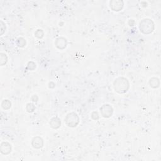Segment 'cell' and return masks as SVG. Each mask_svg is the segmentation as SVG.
Masks as SVG:
<instances>
[{
  "label": "cell",
  "mask_w": 161,
  "mask_h": 161,
  "mask_svg": "<svg viewBox=\"0 0 161 161\" xmlns=\"http://www.w3.org/2000/svg\"><path fill=\"white\" fill-rule=\"evenodd\" d=\"M113 87L116 92L120 94H123L127 92L129 89L130 84L127 79L120 77L116 79L113 83Z\"/></svg>",
  "instance_id": "1"
},
{
  "label": "cell",
  "mask_w": 161,
  "mask_h": 161,
  "mask_svg": "<svg viewBox=\"0 0 161 161\" xmlns=\"http://www.w3.org/2000/svg\"><path fill=\"white\" fill-rule=\"evenodd\" d=\"M154 23L152 20L149 18L142 20L140 23L139 28L140 30L143 34H150L154 30Z\"/></svg>",
  "instance_id": "2"
},
{
  "label": "cell",
  "mask_w": 161,
  "mask_h": 161,
  "mask_svg": "<svg viewBox=\"0 0 161 161\" xmlns=\"http://www.w3.org/2000/svg\"><path fill=\"white\" fill-rule=\"evenodd\" d=\"M65 122L69 127H76L80 123V118L76 113H69L66 116Z\"/></svg>",
  "instance_id": "3"
},
{
  "label": "cell",
  "mask_w": 161,
  "mask_h": 161,
  "mask_svg": "<svg viewBox=\"0 0 161 161\" xmlns=\"http://www.w3.org/2000/svg\"><path fill=\"white\" fill-rule=\"evenodd\" d=\"M100 112L101 115L104 118H110L113 113V109L110 104H105L100 108Z\"/></svg>",
  "instance_id": "4"
},
{
  "label": "cell",
  "mask_w": 161,
  "mask_h": 161,
  "mask_svg": "<svg viewBox=\"0 0 161 161\" xmlns=\"http://www.w3.org/2000/svg\"><path fill=\"white\" fill-rule=\"evenodd\" d=\"M110 8L115 11H119L124 7V2L121 0H113L110 2Z\"/></svg>",
  "instance_id": "5"
},
{
  "label": "cell",
  "mask_w": 161,
  "mask_h": 161,
  "mask_svg": "<svg viewBox=\"0 0 161 161\" xmlns=\"http://www.w3.org/2000/svg\"><path fill=\"white\" fill-rule=\"evenodd\" d=\"M0 151L4 155L9 154L11 152V145L7 142H3L0 145Z\"/></svg>",
  "instance_id": "6"
},
{
  "label": "cell",
  "mask_w": 161,
  "mask_h": 161,
  "mask_svg": "<svg viewBox=\"0 0 161 161\" xmlns=\"http://www.w3.org/2000/svg\"><path fill=\"white\" fill-rule=\"evenodd\" d=\"M55 46L57 48L60 50H63L66 48L67 45V40L64 37H58L56 39L55 42Z\"/></svg>",
  "instance_id": "7"
},
{
  "label": "cell",
  "mask_w": 161,
  "mask_h": 161,
  "mask_svg": "<svg viewBox=\"0 0 161 161\" xmlns=\"http://www.w3.org/2000/svg\"><path fill=\"white\" fill-rule=\"evenodd\" d=\"M32 145L34 148L40 149L43 145V140L40 137H35L32 140Z\"/></svg>",
  "instance_id": "8"
},
{
  "label": "cell",
  "mask_w": 161,
  "mask_h": 161,
  "mask_svg": "<svg viewBox=\"0 0 161 161\" xmlns=\"http://www.w3.org/2000/svg\"><path fill=\"white\" fill-rule=\"evenodd\" d=\"M50 125H51V127L52 128H54V129H57V128L60 127L61 121L58 117H54V118H52L51 120Z\"/></svg>",
  "instance_id": "9"
},
{
  "label": "cell",
  "mask_w": 161,
  "mask_h": 161,
  "mask_svg": "<svg viewBox=\"0 0 161 161\" xmlns=\"http://www.w3.org/2000/svg\"><path fill=\"white\" fill-rule=\"evenodd\" d=\"M149 84L152 88H157L160 85L159 80L157 78H152L149 81Z\"/></svg>",
  "instance_id": "10"
},
{
  "label": "cell",
  "mask_w": 161,
  "mask_h": 161,
  "mask_svg": "<svg viewBox=\"0 0 161 161\" xmlns=\"http://www.w3.org/2000/svg\"><path fill=\"white\" fill-rule=\"evenodd\" d=\"M1 106L4 110H8L11 108V103L9 100H8V99H5V100H3L2 102Z\"/></svg>",
  "instance_id": "11"
},
{
  "label": "cell",
  "mask_w": 161,
  "mask_h": 161,
  "mask_svg": "<svg viewBox=\"0 0 161 161\" xmlns=\"http://www.w3.org/2000/svg\"><path fill=\"white\" fill-rule=\"evenodd\" d=\"M8 61V57L7 55L5 54L1 53L0 54V65L3 66L7 64Z\"/></svg>",
  "instance_id": "12"
},
{
  "label": "cell",
  "mask_w": 161,
  "mask_h": 161,
  "mask_svg": "<svg viewBox=\"0 0 161 161\" xmlns=\"http://www.w3.org/2000/svg\"><path fill=\"white\" fill-rule=\"evenodd\" d=\"M16 43L20 47H23L26 45V40L23 38H19L16 41Z\"/></svg>",
  "instance_id": "13"
},
{
  "label": "cell",
  "mask_w": 161,
  "mask_h": 161,
  "mask_svg": "<svg viewBox=\"0 0 161 161\" xmlns=\"http://www.w3.org/2000/svg\"><path fill=\"white\" fill-rule=\"evenodd\" d=\"M26 109L27 111L29 113H32L34 112V110H35V105L32 103H28L27 104V106H26Z\"/></svg>",
  "instance_id": "14"
},
{
  "label": "cell",
  "mask_w": 161,
  "mask_h": 161,
  "mask_svg": "<svg viewBox=\"0 0 161 161\" xmlns=\"http://www.w3.org/2000/svg\"><path fill=\"white\" fill-rule=\"evenodd\" d=\"M43 35H44V33H43V30H41V29H39V30H37L35 32V37H37L38 39H42L43 37Z\"/></svg>",
  "instance_id": "15"
},
{
  "label": "cell",
  "mask_w": 161,
  "mask_h": 161,
  "mask_svg": "<svg viewBox=\"0 0 161 161\" xmlns=\"http://www.w3.org/2000/svg\"><path fill=\"white\" fill-rule=\"evenodd\" d=\"M91 118L95 120H97L99 118V115L97 112H93L91 114Z\"/></svg>",
  "instance_id": "16"
},
{
  "label": "cell",
  "mask_w": 161,
  "mask_h": 161,
  "mask_svg": "<svg viewBox=\"0 0 161 161\" xmlns=\"http://www.w3.org/2000/svg\"><path fill=\"white\" fill-rule=\"evenodd\" d=\"M6 27L5 24L3 23V21H1V26H0V27H1V35H3L4 34V32H5L6 30Z\"/></svg>",
  "instance_id": "17"
},
{
  "label": "cell",
  "mask_w": 161,
  "mask_h": 161,
  "mask_svg": "<svg viewBox=\"0 0 161 161\" xmlns=\"http://www.w3.org/2000/svg\"><path fill=\"white\" fill-rule=\"evenodd\" d=\"M32 66L35 67V68H36V64H35L34 62H29L28 63V65H27L28 68L30 70H32Z\"/></svg>",
  "instance_id": "18"
}]
</instances>
